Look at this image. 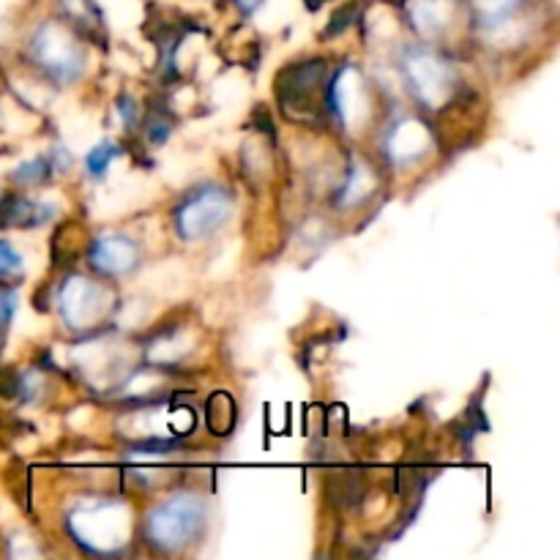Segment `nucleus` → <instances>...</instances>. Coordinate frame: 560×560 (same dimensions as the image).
I'll list each match as a JSON object with an SVG mask.
<instances>
[{
    "label": "nucleus",
    "mask_w": 560,
    "mask_h": 560,
    "mask_svg": "<svg viewBox=\"0 0 560 560\" xmlns=\"http://www.w3.org/2000/svg\"><path fill=\"white\" fill-rule=\"evenodd\" d=\"M206 525V506L191 495H178L162 503L148 517V539L162 550H178L186 541L195 539Z\"/></svg>",
    "instance_id": "nucleus-1"
},
{
    "label": "nucleus",
    "mask_w": 560,
    "mask_h": 560,
    "mask_svg": "<svg viewBox=\"0 0 560 560\" xmlns=\"http://www.w3.org/2000/svg\"><path fill=\"white\" fill-rule=\"evenodd\" d=\"M230 217V197L222 189H200L186 200V206L178 211V230L184 238L197 241L206 238L208 233L219 228Z\"/></svg>",
    "instance_id": "nucleus-2"
},
{
    "label": "nucleus",
    "mask_w": 560,
    "mask_h": 560,
    "mask_svg": "<svg viewBox=\"0 0 560 560\" xmlns=\"http://www.w3.org/2000/svg\"><path fill=\"white\" fill-rule=\"evenodd\" d=\"M405 69H408L416 93H419L427 104L438 102L441 93H446L448 66L443 63V60H438V55L424 52V49H413L408 63H405Z\"/></svg>",
    "instance_id": "nucleus-3"
},
{
    "label": "nucleus",
    "mask_w": 560,
    "mask_h": 560,
    "mask_svg": "<svg viewBox=\"0 0 560 560\" xmlns=\"http://www.w3.org/2000/svg\"><path fill=\"white\" fill-rule=\"evenodd\" d=\"M91 262L104 277H120L140 262V249L135 241L124 238V235H104L93 244Z\"/></svg>",
    "instance_id": "nucleus-4"
},
{
    "label": "nucleus",
    "mask_w": 560,
    "mask_h": 560,
    "mask_svg": "<svg viewBox=\"0 0 560 560\" xmlns=\"http://www.w3.org/2000/svg\"><path fill=\"white\" fill-rule=\"evenodd\" d=\"M235 405L228 394H217V397L208 402V427H211L217 435H228L230 427L235 421Z\"/></svg>",
    "instance_id": "nucleus-5"
},
{
    "label": "nucleus",
    "mask_w": 560,
    "mask_h": 560,
    "mask_svg": "<svg viewBox=\"0 0 560 560\" xmlns=\"http://www.w3.org/2000/svg\"><path fill=\"white\" fill-rule=\"evenodd\" d=\"M118 156V148L113 145V142H102V145H96L93 148L91 153H88V173L91 175H104L107 173V167H109V162H113V159Z\"/></svg>",
    "instance_id": "nucleus-6"
},
{
    "label": "nucleus",
    "mask_w": 560,
    "mask_h": 560,
    "mask_svg": "<svg viewBox=\"0 0 560 560\" xmlns=\"http://www.w3.org/2000/svg\"><path fill=\"white\" fill-rule=\"evenodd\" d=\"M47 173H49L47 159H36V162L31 164H22V167L14 173V178L25 180V184H33V180H42Z\"/></svg>",
    "instance_id": "nucleus-7"
},
{
    "label": "nucleus",
    "mask_w": 560,
    "mask_h": 560,
    "mask_svg": "<svg viewBox=\"0 0 560 560\" xmlns=\"http://www.w3.org/2000/svg\"><path fill=\"white\" fill-rule=\"evenodd\" d=\"M20 266H22V260H20V255H16L14 246H11L9 241H0V277L16 271Z\"/></svg>",
    "instance_id": "nucleus-8"
},
{
    "label": "nucleus",
    "mask_w": 560,
    "mask_h": 560,
    "mask_svg": "<svg viewBox=\"0 0 560 560\" xmlns=\"http://www.w3.org/2000/svg\"><path fill=\"white\" fill-rule=\"evenodd\" d=\"M14 306H16L14 290L0 288V331H3V328L9 326L11 315H14Z\"/></svg>",
    "instance_id": "nucleus-9"
},
{
    "label": "nucleus",
    "mask_w": 560,
    "mask_h": 560,
    "mask_svg": "<svg viewBox=\"0 0 560 560\" xmlns=\"http://www.w3.org/2000/svg\"><path fill=\"white\" fill-rule=\"evenodd\" d=\"M118 109H120V118H124L126 126H135V118H137V107L135 102H131L129 96H124L118 102Z\"/></svg>",
    "instance_id": "nucleus-10"
},
{
    "label": "nucleus",
    "mask_w": 560,
    "mask_h": 560,
    "mask_svg": "<svg viewBox=\"0 0 560 560\" xmlns=\"http://www.w3.org/2000/svg\"><path fill=\"white\" fill-rule=\"evenodd\" d=\"M238 5L244 11H252V9H257V5H260V0H238Z\"/></svg>",
    "instance_id": "nucleus-11"
}]
</instances>
